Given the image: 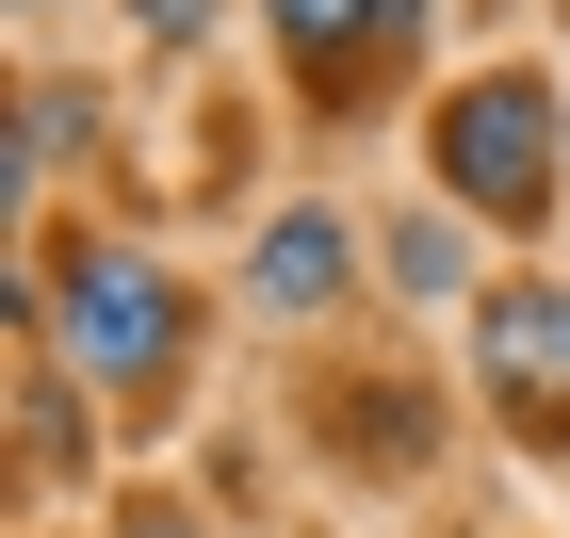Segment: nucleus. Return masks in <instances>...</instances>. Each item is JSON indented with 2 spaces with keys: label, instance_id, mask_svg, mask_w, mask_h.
Here are the masks:
<instances>
[{
  "label": "nucleus",
  "instance_id": "obj_8",
  "mask_svg": "<svg viewBox=\"0 0 570 538\" xmlns=\"http://www.w3.org/2000/svg\"><path fill=\"white\" fill-rule=\"evenodd\" d=\"M131 538H196V522H131Z\"/></svg>",
  "mask_w": 570,
  "mask_h": 538
},
{
  "label": "nucleus",
  "instance_id": "obj_4",
  "mask_svg": "<svg viewBox=\"0 0 570 538\" xmlns=\"http://www.w3.org/2000/svg\"><path fill=\"white\" fill-rule=\"evenodd\" d=\"M245 277H262V311H326V294H343V228H326V213H277Z\"/></svg>",
  "mask_w": 570,
  "mask_h": 538
},
{
  "label": "nucleus",
  "instance_id": "obj_2",
  "mask_svg": "<svg viewBox=\"0 0 570 538\" xmlns=\"http://www.w3.org/2000/svg\"><path fill=\"white\" fill-rule=\"evenodd\" d=\"M66 359H82L98 392H147V375L179 359V294H164V262L82 245V262H66Z\"/></svg>",
  "mask_w": 570,
  "mask_h": 538
},
{
  "label": "nucleus",
  "instance_id": "obj_3",
  "mask_svg": "<svg viewBox=\"0 0 570 538\" xmlns=\"http://www.w3.org/2000/svg\"><path fill=\"white\" fill-rule=\"evenodd\" d=\"M473 359H489V392H505L522 441H570V294L554 277H505L489 326H473Z\"/></svg>",
  "mask_w": 570,
  "mask_h": 538
},
{
  "label": "nucleus",
  "instance_id": "obj_5",
  "mask_svg": "<svg viewBox=\"0 0 570 538\" xmlns=\"http://www.w3.org/2000/svg\"><path fill=\"white\" fill-rule=\"evenodd\" d=\"M277 33H294L309 66H326V82H343V49H358V33L392 49V0H277Z\"/></svg>",
  "mask_w": 570,
  "mask_h": 538
},
{
  "label": "nucleus",
  "instance_id": "obj_1",
  "mask_svg": "<svg viewBox=\"0 0 570 538\" xmlns=\"http://www.w3.org/2000/svg\"><path fill=\"white\" fill-rule=\"evenodd\" d=\"M554 82H473V98H440V179H456V213H505L538 228L554 213Z\"/></svg>",
  "mask_w": 570,
  "mask_h": 538
},
{
  "label": "nucleus",
  "instance_id": "obj_7",
  "mask_svg": "<svg viewBox=\"0 0 570 538\" xmlns=\"http://www.w3.org/2000/svg\"><path fill=\"white\" fill-rule=\"evenodd\" d=\"M147 17H164V33H196V17H213V0H147Z\"/></svg>",
  "mask_w": 570,
  "mask_h": 538
},
{
  "label": "nucleus",
  "instance_id": "obj_6",
  "mask_svg": "<svg viewBox=\"0 0 570 538\" xmlns=\"http://www.w3.org/2000/svg\"><path fill=\"white\" fill-rule=\"evenodd\" d=\"M392 277H407V294H456V228H440V213L392 228Z\"/></svg>",
  "mask_w": 570,
  "mask_h": 538
}]
</instances>
